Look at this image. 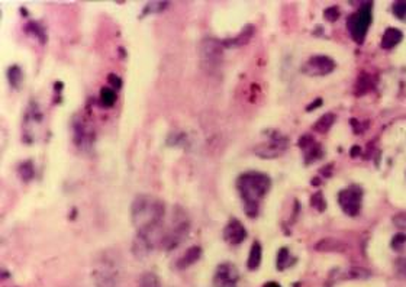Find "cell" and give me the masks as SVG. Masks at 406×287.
Returning <instances> with one entry per match:
<instances>
[{
    "instance_id": "6da1fadb",
    "label": "cell",
    "mask_w": 406,
    "mask_h": 287,
    "mask_svg": "<svg viewBox=\"0 0 406 287\" xmlns=\"http://www.w3.org/2000/svg\"><path fill=\"white\" fill-rule=\"evenodd\" d=\"M164 216V205L151 196H139L132 205V219L138 228L139 236L148 242L150 236L154 234Z\"/></svg>"
},
{
    "instance_id": "7a4b0ae2",
    "label": "cell",
    "mask_w": 406,
    "mask_h": 287,
    "mask_svg": "<svg viewBox=\"0 0 406 287\" xmlns=\"http://www.w3.org/2000/svg\"><path fill=\"white\" fill-rule=\"evenodd\" d=\"M238 190L241 193L244 210L250 218H255L258 215V206L261 199L270 190L271 180L267 174L263 173H245L238 179Z\"/></svg>"
},
{
    "instance_id": "3957f363",
    "label": "cell",
    "mask_w": 406,
    "mask_h": 287,
    "mask_svg": "<svg viewBox=\"0 0 406 287\" xmlns=\"http://www.w3.org/2000/svg\"><path fill=\"white\" fill-rule=\"evenodd\" d=\"M370 24H372V4L370 3H367L364 7H361L360 10H357L348 18L347 28L350 31L351 38L357 44H361L364 41Z\"/></svg>"
},
{
    "instance_id": "277c9868",
    "label": "cell",
    "mask_w": 406,
    "mask_h": 287,
    "mask_svg": "<svg viewBox=\"0 0 406 287\" xmlns=\"http://www.w3.org/2000/svg\"><path fill=\"white\" fill-rule=\"evenodd\" d=\"M361 202H363V190L358 186H350L341 190L338 194V203L344 210V213H347L348 216H355L360 212Z\"/></svg>"
},
{
    "instance_id": "5b68a950",
    "label": "cell",
    "mask_w": 406,
    "mask_h": 287,
    "mask_svg": "<svg viewBox=\"0 0 406 287\" xmlns=\"http://www.w3.org/2000/svg\"><path fill=\"white\" fill-rule=\"evenodd\" d=\"M334 68H335V63L332 58L327 55H315L304 63L302 71L310 77H318V76L330 74L334 71Z\"/></svg>"
},
{
    "instance_id": "8992f818",
    "label": "cell",
    "mask_w": 406,
    "mask_h": 287,
    "mask_svg": "<svg viewBox=\"0 0 406 287\" xmlns=\"http://www.w3.org/2000/svg\"><path fill=\"white\" fill-rule=\"evenodd\" d=\"M238 270L234 264H221L216 270L213 285L215 287H237Z\"/></svg>"
},
{
    "instance_id": "52a82bcc",
    "label": "cell",
    "mask_w": 406,
    "mask_h": 287,
    "mask_svg": "<svg viewBox=\"0 0 406 287\" xmlns=\"http://www.w3.org/2000/svg\"><path fill=\"white\" fill-rule=\"evenodd\" d=\"M224 238L229 244H239L247 238V231L238 219H231L224 229Z\"/></svg>"
},
{
    "instance_id": "ba28073f",
    "label": "cell",
    "mask_w": 406,
    "mask_h": 287,
    "mask_svg": "<svg viewBox=\"0 0 406 287\" xmlns=\"http://www.w3.org/2000/svg\"><path fill=\"white\" fill-rule=\"evenodd\" d=\"M299 147L304 150V159L306 162H312V161H316L322 157V148L319 144H316L309 135H304L301 136L299 139Z\"/></svg>"
},
{
    "instance_id": "9c48e42d",
    "label": "cell",
    "mask_w": 406,
    "mask_h": 287,
    "mask_svg": "<svg viewBox=\"0 0 406 287\" xmlns=\"http://www.w3.org/2000/svg\"><path fill=\"white\" fill-rule=\"evenodd\" d=\"M286 148V141L281 138H273L270 144H264L255 150V154L263 158H274L283 154Z\"/></svg>"
},
{
    "instance_id": "30bf717a",
    "label": "cell",
    "mask_w": 406,
    "mask_h": 287,
    "mask_svg": "<svg viewBox=\"0 0 406 287\" xmlns=\"http://www.w3.org/2000/svg\"><path fill=\"white\" fill-rule=\"evenodd\" d=\"M222 44L216 39H204L201 45V55L202 60H207L209 64L218 61L222 55Z\"/></svg>"
},
{
    "instance_id": "8fae6325",
    "label": "cell",
    "mask_w": 406,
    "mask_h": 287,
    "mask_svg": "<svg viewBox=\"0 0 406 287\" xmlns=\"http://www.w3.org/2000/svg\"><path fill=\"white\" fill-rule=\"evenodd\" d=\"M404 38V33L396 29V28H389L386 29V32L383 33V38H381V48L384 50H390L393 47H396Z\"/></svg>"
},
{
    "instance_id": "7c38bea8",
    "label": "cell",
    "mask_w": 406,
    "mask_h": 287,
    "mask_svg": "<svg viewBox=\"0 0 406 287\" xmlns=\"http://www.w3.org/2000/svg\"><path fill=\"white\" fill-rule=\"evenodd\" d=\"M201 253H202V250H201L199 247H192V248H189V250L186 251V254L177 261V267L178 268H186V267L192 265L193 262H196V261L201 258Z\"/></svg>"
},
{
    "instance_id": "4fadbf2b",
    "label": "cell",
    "mask_w": 406,
    "mask_h": 287,
    "mask_svg": "<svg viewBox=\"0 0 406 287\" xmlns=\"http://www.w3.org/2000/svg\"><path fill=\"white\" fill-rule=\"evenodd\" d=\"M315 248L319 251H338V253H342L347 250V247L341 241H337V239H322L316 244Z\"/></svg>"
},
{
    "instance_id": "5bb4252c",
    "label": "cell",
    "mask_w": 406,
    "mask_h": 287,
    "mask_svg": "<svg viewBox=\"0 0 406 287\" xmlns=\"http://www.w3.org/2000/svg\"><path fill=\"white\" fill-rule=\"evenodd\" d=\"M260 262H261V245L258 242H254L251 251H250V257H248L247 265H248L250 270H257L260 267Z\"/></svg>"
},
{
    "instance_id": "9a60e30c",
    "label": "cell",
    "mask_w": 406,
    "mask_h": 287,
    "mask_svg": "<svg viewBox=\"0 0 406 287\" xmlns=\"http://www.w3.org/2000/svg\"><path fill=\"white\" fill-rule=\"evenodd\" d=\"M334 122H335V116L332 113H327V115H324L322 118L318 119V122L313 125V129L319 132V133H325V132H328L331 129Z\"/></svg>"
},
{
    "instance_id": "2e32d148",
    "label": "cell",
    "mask_w": 406,
    "mask_h": 287,
    "mask_svg": "<svg viewBox=\"0 0 406 287\" xmlns=\"http://www.w3.org/2000/svg\"><path fill=\"white\" fill-rule=\"evenodd\" d=\"M115 100H116V92L113 89L103 87L101 90V103L106 107H110L113 106Z\"/></svg>"
},
{
    "instance_id": "e0dca14e",
    "label": "cell",
    "mask_w": 406,
    "mask_h": 287,
    "mask_svg": "<svg viewBox=\"0 0 406 287\" xmlns=\"http://www.w3.org/2000/svg\"><path fill=\"white\" fill-rule=\"evenodd\" d=\"M7 76H9V81H10V84H12L13 87L18 89V87L21 86V81H22L24 76H22V71H21V68H19L18 65L10 67L9 71H7Z\"/></svg>"
},
{
    "instance_id": "ac0fdd59",
    "label": "cell",
    "mask_w": 406,
    "mask_h": 287,
    "mask_svg": "<svg viewBox=\"0 0 406 287\" xmlns=\"http://www.w3.org/2000/svg\"><path fill=\"white\" fill-rule=\"evenodd\" d=\"M139 287H161V285L155 274L147 273L139 279Z\"/></svg>"
},
{
    "instance_id": "d6986e66",
    "label": "cell",
    "mask_w": 406,
    "mask_h": 287,
    "mask_svg": "<svg viewBox=\"0 0 406 287\" xmlns=\"http://www.w3.org/2000/svg\"><path fill=\"white\" fill-rule=\"evenodd\" d=\"M289 264H290V254H289L287 248H281L277 254V268L284 270Z\"/></svg>"
},
{
    "instance_id": "ffe728a7",
    "label": "cell",
    "mask_w": 406,
    "mask_h": 287,
    "mask_svg": "<svg viewBox=\"0 0 406 287\" xmlns=\"http://www.w3.org/2000/svg\"><path fill=\"white\" fill-rule=\"evenodd\" d=\"M310 205H312V208H316L319 212H322V210L327 209V202H325L322 193H315L310 197Z\"/></svg>"
},
{
    "instance_id": "44dd1931",
    "label": "cell",
    "mask_w": 406,
    "mask_h": 287,
    "mask_svg": "<svg viewBox=\"0 0 406 287\" xmlns=\"http://www.w3.org/2000/svg\"><path fill=\"white\" fill-rule=\"evenodd\" d=\"M393 15L399 19L406 18V1H396L393 4Z\"/></svg>"
},
{
    "instance_id": "7402d4cb",
    "label": "cell",
    "mask_w": 406,
    "mask_h": 287,
    "mask_svg": "<svg viewBox=\"0 0 406 287\" xmlns=\"http://www.w3.org/2000/svg\"><path fill=\"white\" fill-rule=\"evenodd\" d=\"M393 223H395L399 229L406 231V212H401V213L395 215V216H393Z\"/></svg>"
},
{
    "instance_id": "603a6c76",
    "label": "cell",
    "mask_w": 406,
    "mask_h": 287,
    "mask_svg": "<svg viewBox=\"0 0 406 287\" xmlns=\"http://www.w3.org/2000/svg\"><path fill=\"white\" fill-rule=\"evenodd\" d=\"M19 171H21V176H22V179H24V180H29V179L34 176V168H32V164H31V162H25V164H22Z\"/></svg>"
},
{
    "instance_id": "cb8c5ba5",
    "label": "cell",
    "mask_w": 406,
    "mask_h": 287,
    "mask_svg": "<svg viewBox=\"0 0 406 287\" xmlns=\"http://www.w3.org/2000/svg\"><path fill=\"white\" fill-rule=\"evenodd\" d=\"M405 242H406V234L399 232V234L395 235V238L392 239V247H393L395 250H401V248L405 245Z\"/></svg>"
},
{
    "instance_id": "d4e9b609",
    "label": "cell",
    "mask_w": 406,
    "mask_h": 287,
    "mask_svg": "<svg viewBox=\"0 0 406 287\" xmlns=\"http://www.w3.org/2000/svg\"><path fill=\"white\" fill-rule=\"evenodd\" d=\"M324 16H325L327 21L334 22V21H337L339 18V10H338V7H330V9H327L324 12Z\"/></svg>"
},
{
    "instance_id": "484cf974",
    "label": "cell",
    "mask_w": 406,
    "mask_h": 287,
    "mask_svg": "<svg viewBox=\"0 0 406 287\" xmlns=\"http://www.w3.org/2000/svg\"><path fill=\"white\" fill-rule=\"evenodd\" d=\"M396 268L402 276H406V258H401V260L396 261Z\"/></svg>"
},
{
    "instance_id": "4316f807",
    "label": "cell",
    "mask_w": 406,
    "mask_h": 287,
    "mask_svg": "<svg viewBox=\"0 0 406 287\" xmlns=\"http://www.w3.org/2000/svg\"><path fill=\"white\" fill-rule=\"evenodd\" d=\"M109 81H110V84L113 86V87H116V89H119L121 87V78L118 77V76H115V74H110L109 76Z\"/></svg>"
},
{
    "instance_id": "83f0119b",
    "label": "cell",
    "mask_w": 406,
    "mask_h": 287,
    "mask_svg": "<svg viewBox=\"0 0 406 287\" xmlns=\"http://www.w3.org/2000/svg\"><path fill=\"white\" fill-rule=\"evenodd\" d=\"M321 103H322V100H321V99H318V100H315V102H312V104H309V106H307L306 109H307V110H312V109H316L318 106H321Z\"/></svg>"
},
{
    "instance_id": "f1b7e54d",
    "label": "cell",
    "mask_w": 406,
    "mask_h": 287,
    "mask_svg": "<svg viewBox=\"0 0 406 287\" xmlns=\"http://www.w3.org/2000/svg\"><path fill=\"white\" fill-rule=\"evenodd\" d=\"M360 154V148L358 147H353V150H351V157H355Z\"/></svg>"
},
{
    "instance_id": "f546056e",
    "label": "cell",
    "mask_w": 406,
    "mask_h": 287,
    "mask_svg": "<svg viewBox=\"0 0 406 287\" xmlns=\"http://www.w3.org/2000/svg\"><path fill=\"white\" fill-rule=\"evenodd\" d=\"M263 287H281V286H280V285H277V283H274V282H270V283L264 285Z\"/></svg>"
}]
</instances>
